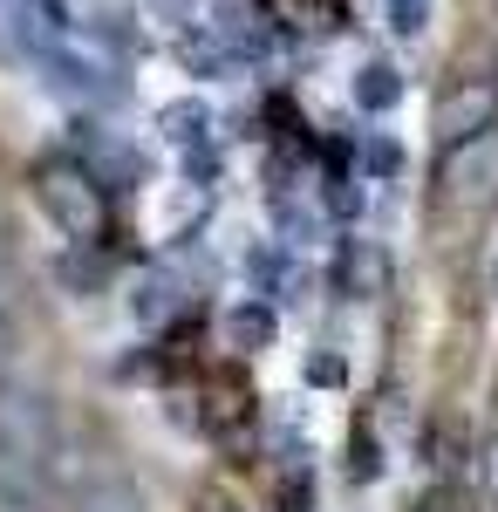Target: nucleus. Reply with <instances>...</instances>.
<instances>
[{
  "label": "nucleus",
  "instance_id": "2",
  "mask_svg": "<svg viewBox=\"0 0 498 512\" xmlns=\"http://www.w3.org/2000/svg\"><path fill=\"white\" fill-rule=\"evenodd\" d=\"M437 192L451 205H498V130H478V137H458L437 151Z\"/></svg>",
  "mask_w": 498,
  "mask_h": 512
},
{
  "label": "nucleus",
  "instance_id": "13",
  "mask_svg": "<svg viewBox=\"0 0 498 512\" xmlns=\"http://www.w3.org/2000/svg\"><path fill=\"white\" fill-rule=\"evenodd\" d=\"M492 41H498V7H492Z\"/></svg>",
  "mask_w": 498,
  "mask_h": 512
},
{
  "label": "nucleus",
  "instance_id": "8",
  "mask_svg": "<svg viewBox=\"0 0 498 512\" xmlns=\"http://www.w3.org/2000/svg\"><path fill=\"white\" fill-rule=\"evenodd\" d=\"M389 28L403 41H417L423 28H430V0H389Z\"/></svg>",
  "mask_w": 498,
  "mask_h": 512
},
{
  "label": "nucleus",
  "instance_id": "10",
  "mask_svg": "<svg viewBox=\"0 0 498 512\" xmlns=\"http://www.w3.org/2000/svg\"><path fill=\"white\" fill-rule=\"evenodd\" d=\"M192 512H246V506H239V499H226V492H198Z\"/></svg>",
  "mask_w": 498,
  "mask_h": 512
},
{
  "label": "nucleus",
  "instance_id": "11",
  "mask_svg": "<svg viewBox=\"0 0 498 512\" xmlns=\"http://www.w3.org/2000/svg\"><path fill=\"white\" fill-rule=\"evenodd\" d=\"M7 362H14V321L0 315V376H7Z\"/></svg>",
  "mask_w": 498,
  "mask_h": 512
},
{
  "label": "nucleus",
  "instance_id": "6",
  "mask_svg": "<svg viewBox=\"0 0 498 512\" xmlns=\"http://www.w3.org/2000/svg\"><path fill=\"white\" fill-rule=\"evenodd\" d=\"M348 96H355V110L362 117H396V103H403V69L389 62V55H369L355 82H348Z\"/></svg>",
  "mask_w": 498,
  "mask_h": 512
},
{
  "label": "nucleus",
  "instance_id": "9",
  "mask_svg": "<svg viewBox=\"0 0 498 512\" xmlns=\"http://www.w3.org/2000/svg\"><path fill=\"white\" fill-rule=\"evenodd\" d=\"M478 492H485V499L498 506V437L485 444V451H478Z\"/></svg>",
  "mask_w": 498,
  "mask_h": 512
},
{
  "label": "nucleus",
  "instance_id": "7",
  "mask_svg": "<svg viewBox=\"0 0 498 512\" xmlns=\"http://www.w3.org/2000/svg\"><path fill=\"white\" fill-rule=\"evenodd\" d=\"M76 512H144V499L123 485V478H110V485H96V492H82Z\"/></svg>",
  "mask_w": 498,
  "mask_h": 512
},
{
  "label": "nucleus",
  "instance_id": "1",
  "mask_svg": "<svg viewBox=\"0 0 498 512\" xmlns=\"http://www.w3.org/2000/svg\"><path fill=\"white\" fill-rule=\"evenodd\" d=\"M35 198H41V212L62 226V239H96L103 233V185H96L82 164H41Z\"/></svg>",
  "mask_w": 498,
  "mask_h": 512
},
{
  "label": "nucleus",
  "instance_id": "4",
  "mask_svg": "<svg viewBox=\"0 0 498 512\" xmlns=\"http://www.w3.org/2000/svg\"><path fill=\"white\" fill-rule=\"evenodd\" d=\"M62 410L48 403L41 390H0V437L21 451V458H35V465H48V451L62 444Z\"/></svg>",
  "mask_w": 498,
  "mask_h": 512
},
{
  "label": "nucleus",
  "instance_id": "5",
  "mask_svg": "<svg viewBox=\"0 0 498 512\" xmlns=\"http://www.w3.org/2000/svg\"><path fill=\"white\" fill-rule=\"evenodd\" d=\"M164 144H171V158L185 164V171L212 178L219 171V117H212V103H198V96L171 103L164 110Z\"/></svg>",
  "mask_w": 498,
  "mask_h": 512
},
{
  "label": "nucleus",
  "instance_id": "3",
  "mask_svg": "<svg viewBox=\"0 0 498 512\" xmlns=\"http://www.w3.org/2000/svg\"><path fill=\"white\" fill-rule=\"evenodd\" d=\"M437 151L458 144V137H478V130H498V76H458L437 89Z\"/></svg>",
  "mask_w": 498,
  "mask_h": 512
},
{
  "label": "nucleus",
  "instance_id": "12",
  "mask_svg": "<svg viewBox=\"0 0 498 512\" xmlns=\"http://www.w3.org/2000/svg\"><path fill=\"white\" fill-rule=\"evenodd\" d=\"M423 512H464V506H458V499H430Z\"/></svg>",
  "mask_w": 498,
  "mask_h": 512
}]
</instances>
